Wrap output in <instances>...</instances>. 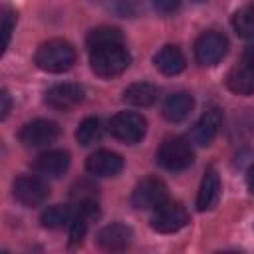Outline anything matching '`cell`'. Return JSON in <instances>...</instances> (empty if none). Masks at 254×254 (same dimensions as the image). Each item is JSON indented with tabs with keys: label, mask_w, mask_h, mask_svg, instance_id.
<instances>
[{
	"label": "cell",
	"mask_w": 254,
	"mask_h": 254,
	"mask_svg": "<svg viewBox=\"0 0 254 254\" xmlns=\"http://www.w3.org/2000/svg\"><path fill=\"white\" fill-rule=\"evenodd\" d=\"M60 135V127L56 121H50V119H34V121H28L20 133H18V139L24 147H32V149H38V147H46L50 143H54Z\"/></svg>",
	"instance_id": "cell-8"
},
{
	"label": "cell",
	"mask_w": 254,
	"mask_h": 254,
	"mask_svg": "<svg viewBox=\"0 0 254 254\" xmlns=\"http://www.w3.org/2000/svg\"><path fill=\"white\" fill-rule=\"evenodd\" d=\"M83 87L77 83H58L46 91V103L54 109L67 111L83 101Z\"/></svg>",
	"instance_id": "cell-12"
},
{
	"label": "cell",
	"mask_w": 254,
	"mask_h": 254,
	"mask_svg": "<svg viewBox=\"0 0 254 254\" xmlns=\"http://www.w3.org/2000/svg\"><path fill=\"white\" fill-rule=\"evenodd\" d=\"M155 67L165 75H177L185 69L187 60L177 46H165L155 54Z\"/></svg>",
	"instance_id": "cell-17"
},
{
	"label": "cell",
	"mask_w": 254,
	"mask_h": 254,
	"mask_svg": "<svg viewBox=\"0 0 254 254\" xmlns=\"http://www.w3.org/2000/svg\"><path fill=\"white\" fill-rule=\"evenodd\" d=\"M220 125H222V109H220V107H208V109L198 117V121L194 123L192 131H190L192 143H196V145H200V147L210 145V143L214 141V137L218 135Z\"/></svg>",
	"instance_id": "cell-11"
},
{
	"label": "cell",
	"mask_w": 254,
	"mask_h": 254,
	"mask_svg": "<svg viewBox=\"0 0 254 254\" xmlns=\"http://www.w3.org/2000/svg\"><path fill=\"white\" fill-rule=\"evenodd\" d=\"M69 220H71V210H69V206H65V204L48 206V208L42 212V216H40L42 226H44V228H52V230L62 228V226L67 224Z\"/></svg>",
	"instance_id": "cell-21"
},
{
	"label": "cell",
	"mask_w": 254,
	"mask_h": 254,
	"mask_svg": "<svg viewBox=\"0 0 254 254\" xmlns=\"http://www.w3.org/2000/svg\"><path fill=\"white\" fill-rule=\"evenodd\" d=\"M218 196H220V179H218V173L210 167L204 171V177L200 181L198 194H196V208L200 212L210 210L218 202Z\"/></svg>",
	"instance_id": "cell-16"
},
{
	"label": "cell",
	"mask_w": 254,
	"mask_h": 254,
	"mask_svg": "<svg viewBox=\"0 0 254 254\" xmlns=\"http://www.w3.org/2000/svg\"><path fill=\"white\" fill-rule=\"evenodd\" d=\"M159 99V89L149 81H137L131 83L123 91V101L135 105V107H149Z\"/></svg>",
	"instance_id": "cell-20"
},
{
	"label": "cell",
	"mask_w": 254,
	"mask_h": 254,
	"mask_svg": "<svg viewBox=\"0 0 254 254\" xmlns=\"http://www.w3.org/2000/svg\"><path fill=\"white\" fill-rule=\"evenodd\" d=\"M232 26H234L238 36L254 38V4L236 10L232 16Z\"/></svg>",
	"instance_id": "cell-23"
},
{
	"label": "cell",
	"mask_w": 254,
	"mask_h": 254,
	"mask_svg": "<svg viewBox=\"0 0 254 254\" xmlns=\"http://www.w3.org/2000/svg\"><path fill=\"white\" fill-rule=\"evenodd\" d=\"M169 196L167 187L161 179L155 177H147L143 181L137 183V187L133 189L131 194V204L139 210H153L157 208L161 202H165Z\"/></svg>",
	"instance_id": "cell-7"
},
{
	"label": "cell",
	"mask_w": 254,
	"mask_h": 254,
	"mask_svg": "<svg viewBox=\"0 0 254 254\" xmlns=\"http://www.w3.org/2000/svg\"><path fill=\"white\" fill-rule=\"evenodd\" d=\"M228 50V40L220 32H204L194 42V58L200 65H216Z\"/></svg>",
	"instance_id": "cell-6"
},
{
	"label": "cell",
	"mask_w": 254,
	"mask_h": 254,
	"mask_svg": "<svg viewBox=\"0 0 254 254\" xmlns=\"http://www.w3.org/2000/svg\"><path fill=\"white\" fill-rule=\"evenodd\" d=\"M14 24H16V14L4 6L2 8V32H4V48L10 44V36H12V30H14Z\"/></svg>",
	"instance_id": "cell-25"
},
{
	"label": "cell",
	"mask_w": 254,
	"mask_h": 254,
	"mask_svg": "<svg viewBox=\"0 0 254 254\" xmlns=\"http://www.w3.org/2000/svg\"><path fill=\"white\" fill-rule=\"evenodd\" d=\"M111 8L117 14L133 16L137 12V8H139V0H111Z\"/></svg>",
	"instance_id": "cell-26"
},
{
	"label": "cell",
	"mask_w": 254,
	"mask_h": 254,
	"mask_svg": "<svg viewBox=\"0 0 254 254\" xmlns=\"http://www.w3.org/2000/svg\"><path fill=\"white\" fill-rule=\"evenodd\" d=\"M34 171L42 177L56 179L62 177L69 167V155L65 151H46L34 159Z\"/></svg>",
	"instance_id": "cell-15"
},
{
	"label": "cell",
	"mask_w": 254,
	"mask_h": 254,
	"mask_svg": "<svg viewBox=\"0 0 254 254\" xmlns=\"http://www.w3.org/2000/svg\"><path fill=\"white\" fill-rule=\"evenodd\" d=\"M187 222H189V212L181 202L165 200L157 208H153L151 214V228L161 234L177 232L183 226H187Z\"/></svg>",
	"instance_id": "cell-4"
},
{
	"label": "cell",
	"mask_w": 254,
	"mask_h": 254,
	"mask_svg": "<svg viewBox=\"0 0 254 254\" xmlns=\"http://www.w3.org/2000/svg\"><path fill=\"white\" fill-rule=\"evenodd\" d=\"M226 87L236 95H250L254 93V67L246 65L244 62L232 67L226 75Z\"/></svg>",
	"instance_id": "cell-19"
},
{
	"label": "cell",
	"mask_w": 254,
	"mask_h": 254,
	"mask_svg": "<svg viewBox=\"0 0 254 254\" xmlns=\"http://www.w3.org/2000/svg\"><path fill=\"white\" fill-rule=\"evenodd\" d=\"M75 139H77V143L83 145V147H89V145H93L95 141H99V139H101V125H99V119H95V117L83 119V121L77 125V129H75Z\"/></svg>",
	"instance_id": "cell-22"
},
{
	"label": "cell",
	"mask_w": 254,
	"mask_h": 254,
	"mask_svg": "<svg viewBox=\"0 0 254 254\" xmlns=\"http://www.w3.org/2000/svg\"><path fill=\"white\" fill-rule=\"evenodd\" d=\"M89 64H91V69L95 75L115 77L129 67L131 56H129L127 48L123 46V42L103 44V46L89 48Z\"/></svg>",
	"instance_id": "cell-1"
},
{
	"label": "cell",
	"mask_w": 254,
	"mask_h": 254,
	"mask_svg": "<svg viewBox=\"0 0 254 254\" xmlns=\"http://www.w3.org/2000/svg\"><path fill=\"white\" fill-rule=\"evenodd\" d=\"M85 169H87V173H91L95 177H115L123 169V159H121V155H117L113 151L101 149L87 157Z\"/></svg>",
	"instance_id": "cell-14"
},
{
	"label": "cell",
	"mask_w": 254,
	"mask_h": 254,
	"mask_svg": "<svg viewBox=\"0 0 254 254\" xmlns=\"http://www.w3.org/2000/svg\"><path fill=\"white\" fill-rule=\"evenodd\" d=\"M192 107H194L192 95L187 93V91H181V93H175V95L167 97V101L163 103V117L171 123H179V121L189 117Z\"/></svg>",
	"instance_id": "cell-18"
},
{
	"label": "cell",
	"mask_w": 254,
	"mask_h": 254,
	"mask_svg": "<svg viewBox=\"0 0 254 254\" xmlns=\"http://www.w3.org/2000/svg\"><path fill=\"white\" fill-rule=\"evenodd\" d=\"M133 240V230L121 222H113V224H107L103 226L97 236H95V242L101 250H107V252H119V250H125Z\"/></svg>",
	"instance_id": "cell-13"
},
{
	"label": "cell",
	"mask_w": 254,
	"mask_h": 254,
	"mask_svg": "<svg viewBox=\"0 0 254 254\" xmlns=\"http://www.w3.org/2000/svg\"><path fill=\"white\" fill-rule=\"evenodd\" d=\"M97 216H99V206H97L95 198L79 200L77 210H75V214L71 216V222H69V246L81 244V240H83L89 224Z\"/></svg>",
	"instance_id": "cell-10"
},
{
	"label": "cell",
	"mask_w": 254,
	"mask_h": 254,
	"mask_svg": "<svg viewBox=\"0 0 254 254\" xmlns=\"http://www.w3.org/2000/svg\"><path fill=\"white\" fill-rule=\"evenodd\" d=\"M12 194L24 206H38V204H42L48 198V187L38 177L22 175V177H16L14 179V183H12Z\"/></svg>",
	"instance_id": "cell-9"
},
{
	"label": "cell",
	"mask_w": 254,
	"mask_h": 254,
	"mask_svg": "<svg viewBox=\"0 0 254 254\" xmlns=\"http://www.w3.org/2000/svg\"><path fill=\"white\" fill-rule=\"evenodd\" d=\"M194 2H206V0H194Z\"/></svg>",
	"instance_id": "cell-31"
},
{
	"label": "cell",
	"mask_w": 254,
	"mask_h": 254,
	"mask_svg": "<svg viewBox=\"0 0 254 254\" xmlns=\"http://www.w3.org/2000/svg\"><path fill=\"white\" fill-rule=\"evenodd\" d=\"M109 131L115 139L123 143H137L147 131V121L135 111H119L109 121Z\"/></svg>",
	"instance_id": "cell-5"
},
{
	"label": "cell",
	"mask_w": 254,
	"mask_h": 254,
	"mask_svg": "<svg viewBox=\"0 0 254 254\" xmlns=\"http://www.w3.org/2000/svg\"><path fill=\"white\" fill-rule=\"evenodd\" d=\"M194 159L192 147L185 137H167L159 151H157V161L163 169L167 171H185L187 167H190Z\"/></svg>",
	"instance_id": "cell-3"
},
{
	"label": "cell",
	"mask_w": 254,
	"mask_h": 254,
	"mask_svg": "<svg viewBox=\"0 0 254 254\" xmlns=\"http://www.w3.org/2000/svg\"><path fill=\"white\" fill-rule=\"evenodd\" d=\"M242 62H244L246 65H250V67H254V44H252V46H248V48L244 50V56H242Z\"/></svg>",
	"instance_id": "cell-29"
},
{
	"label": "cell",
	"mask_w": 254,
	"mask_h": 254,
	"mask_svg": "<svg viewBox=\"0 0 254 254\" xmlns=\"http://www.w3.org/2000/svg\"><path fill=\"white\" fill-rule=\"evenodd\" d=\"M115 42H123V36L117 28L111 26H101L89 32L87 36V50L95 48V46H103V44H115Z\"/></svg>",
	"instance_id": "cell-24"
},
{
	"label": "cell",
	"mask_w": 254,
	"mask_h": 254,
	"mask_svg": "<svg viewBox=\"0 0 254 254\" xmlns=\"http://www.w3.org/2000/svg\"><path fill=\"white\" fill-rule=\"evenodd\" d=\"M34 62L48 73H64L75 64V50L65 40H48L36 50Z\"/></svg>",
	"instance_id": "cell-2"
},
{
	"label": "cell",
	"mask_w": 254,
	"mask_h": 254,
	"mask_svg": "<svg viewBox=\"0 0 254 254\" xmlns=\"http://www.w3.org/2000/svg\"><path fill=\"white\" fill-rule=\"evenodd\" d=\"M246 185H248V189H250V192L254 194V165L248 169V175H246Z\"/></svg>",
	"instance_id": "cell-30"
},
{
	"label": "cell",
	"mask_w": 254,
	"mask_h": 254,
	"mask_svg": "<svg viewBox=\"0 0 254 254\" xmlns=\"http://www.w3.org/2000/svg\"><path fill=\"white\" fill-rule=\"evenodd\" d=\"M151 4H153V8H155L157 12H161V14H171V12H175V10L179 8L181 0H151Z\"/></svg>",
	"instance_id": "cell-27"
},
{
	"label": "cell",
	"mask_w": 254,
	"mask_h": 254,
	"mask_svg": "<svg viewBox=\"0 0 254 254\" xmlns=\"http://www.w3.org/2000/svg\"><path fill=\"white\" fill-rule=\"evenodd\" d=\"M10 105H12L10 95H8V91L4 89V91L0 93V117H2V119H6V115H8V111H10Z\"/></svg>",
	"instance_id": "cell-28"
}]
</instances>
